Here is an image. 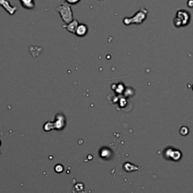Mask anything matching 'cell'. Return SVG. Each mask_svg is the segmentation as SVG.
I'll return each instance as SVG.
<instances>
[{
  "instance_id": "7a4b0ae2",
  "label": "cell",
  "mask_w": 193,
  "mask_h": 193,
  "mask_svg": "<svg viewBox=\"0 0 193 193\" xmlns=\"http://www.w3.org/2000/svg\"><path fill=\"white\" fill-rule=\"evenodd\" d=\"M190 20V15L185 10H180L177 11V16L173 20V24L177 27H181L187 25Z\"/></svg>"
},
{
  "instance_id": "277c9868",
  "label": "cell",
  "mask_w": 193,
  "mask_h": 193,
  "mask_svg": "<svg viewBox=\"0 0 193 193\" xmlns=\"http://www.w3.org/2000/svg\"><path fill=\"white\" fill-rule=\"evenodd\" d=\"M0 6L3 7L5 10L8 11V13L10 15H14L17 9L16 6H11L8 0H0Z\"/></svg>"
},
{
  "instance_id": "3957f363",
  "label": "cell",
  "mask_w": 193,
  "mask_h": 193,
  "mask_svg": "<svg viewBox=\"0 0 193 193\" xmlns=\"http://www.w3.org/2000/svg\"><path fill=\"white\" fill-rule=\"evenodd\" d=\"M147 11H146L145 9H141L140 11H138L136 15H134V17H131V18H126L124 20L125 24L126 25H129L130 24H140V23H143L144 20L147 17Z\"/></svg>"
},
{
  "instance_id": "5b68a950",
  "label": "cell",
  "mask_w": 193,
  "mask_h": 193,
  "mask_svg": "<svg viewBox=\"0 0 193 193\" xmlns=\"http://www.w3.org/2000/svg\"><path fill=\"white\" fill-rule=\"evenodd\" d=\"M78 25H79V23H78L77 20H72V21L70 22V23L67 24V25L64 26L63 27H64V28L67 29L68 32L71 33L75 34L76 33V29H77Z\"/></svg>"
},
{
  "instance_id": "52a82bcc",
  "label": "cell",
  "mask_w": 193,
  "mask_h": 193,
  "mask_svg": "<svg viewBox=\"0 0 193 193\" xmlns=\"http://www.w3.org/2000/svg\"><path fill=\"white\" fill-rule=\"evenodd\" d=\"M20 2H21L23 7L28 9H32L35 6L33 0H20Z\"/></svg>"
},
{
  "instance_id": "6da1fadb",
  "label": "cell",
  "mask_w": 193,
  "mask_h": 193,
  "mask_svg": "<svg viewBox=\"0 0 193 193\" xmlns=\"http://www.w3.org/2000/svg\"><path fill=\"white\" fill-rule=\"evenodd\" d=\"M56 11L59 12L62 20L66 24L70 23L72 20V11L68 3H62L56 8Z\"/></svg>"
},
{
  "instance_id": "ba28073f",
  "label": "cell",
  "mask_w": 193,
  "mask_h": 193,
  "mask_svg": "<svg viewBox=\"0 0 193 193\" xmlns=\"http://www.w3.org/2000/svg\"><path fill=\"white\" fill-rule=\"evenodd\" d=\"M66 1H67V2L69 3V4L74 5V4H76V3L79 2L80 0H66Z\"/></svg>"
},
{
  "instance_id": "8992f818",
  "label": "cell",
  "mask_w": 193,
  "mask_h": 193,
  "mask_svg": "<svg viewBox=\"0 0 193 193\" xmlns=\"http://www.w3.org/2000/svg\"><path fill=\"white\" fill-rule=\"evenodd\" d=\"M88 33V27L84 24H79L77 27V29L76 30V35H77L79 37H82L85 36Z\"/></svg>"
}]
</instances>
